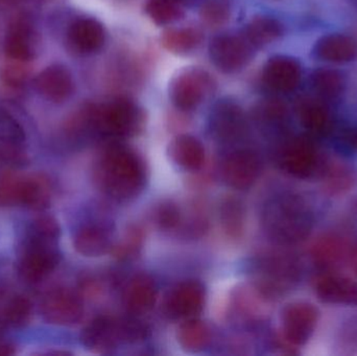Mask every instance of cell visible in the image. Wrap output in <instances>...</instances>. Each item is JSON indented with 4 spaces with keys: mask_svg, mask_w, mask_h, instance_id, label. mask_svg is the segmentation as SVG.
<instances>
[{
    "mask_svg": "<svg viewBox=\"0 0 357 356\" xmlns=\"http://www.w3.org/2000/svg\"><path fill=\"white\" fill-rule=\"evenodd\" d=\"M94 181L98 189L119 202L137 198L146 182V165L129 146L113 142L104 148L96 165Z\"/></svg>",
    "mask_w": 357,
    "mask_h": 356,
    "instance_id": "cell-1",
    "label": "cell"
},
{
    "mask_svg": "<svg viewBox=\"0 0 357 356\" xmlns=\"http://www.w3.org/2000/svg\"><path fill=\"white\" fill-rule=\"evenodd\" d=\"M82 117L88 133L121 139L134 137L146 127L144 109L128 98H115L104 104H86Z\"/></svg>",
    "mask_w": 357,
    "mask_h": 356,
    "instance_id": "cell-2",
    "label": "cell"
},
{
    "mask_svg": "<svg viewBox=\"0 0 357 356\" xmlns=\"http://www.w3.org/2000/svg\"><path fill=\"white\" fill-rule=\"evenodd\" d=\"M262 224L270 238L287 245L305 240L312 229V219L301 199L283 194L264 206Z\"/></svg>",
    "mask_w": 357,
    "mask_h": 356,
    "instance_id": "cell-3",
    "label": "cell"
},
{
    "mask_svg": "<svg viewBox=\"0 0 357 356\" xmlns=\"http://www.w3.org/2000/svg\"><path fill=\"white\" fill-rule=\"evenodd\" d=\"M146 325L135 318L105 316L90 322L82 332L84 346L92 353H112L121 345L142 342L146 338Z\"/></svg>",
    "mask_w": 357,
    "mask_h": 356,
    "instance_id": "cell-4",
    "label": "cell"
},
{
    "mask_svg": "<svg viewBox=\"0 0 357 356\" xmlns=\"http://www.w3.org/2000/svg\"><path fill=\"white\" fill-rule=\"evenodd\" d=\"M299 278L297 261L287 254H268L254 265V280L258 293L277 298L293 288Z\"/></svg>",
    "mask_w": 357,
    "mask_h": 356,
    "instance_id": "cell-5",
    "label": "cell"
},
{
    "mask_svg": "<svg viewBox=\"0 0 357 356\" xmlns=\"http://www.w3.org/2000/svg\"><path fill=\"white\" fill-rule=\"evenodd\" d=\"M211 75L199 67H186L178 71L169 84V98L181 111L195 110L215 91Z\"/></svg>",
    "mask_w": 357,
    "mask_h": 356,
    "instance_id": "cell-6",
    "label": "cell"
},
{
    "mask_svg": "<svg viewBox=\"0 0 357 356\" xmlns=\"http://www.w3.org/2000/svg\"><path fill=\"white\" fill-rule=\"evenodd\" d=\"M255 50L243 33H222L210 42L209 56L218 70L230 75L247 67Z\"/></svg>",
    "mask_w": 357,
    "mask_h": 356,
    "instance_id": "cell-7",
    "label": "cell"
},
{
    "mask_svg": "<svg viewBox=\"0 0 357 356\" xmlns=\"http://www.w3.org/2000/svg\"><path fill=\"white\" fill-rule=\"evenodd\" d=\"M60 258L56 244L26 240L19 259V276L25 282L38 284L56 269Z\"/></svg>",
    "mask_w": 357,
    "mask_h": 356,
    "instance_id": "cell-8",
    "label": "cell"
},
{
    "mask_svg": "<svg viewBox=\"0 0 357 356\" xmlns=\"http://www.w3.org/2000/svg\"><path fill=\"white\" fill-rule=\"evenodd\" d=\"M40 309L46 322L59 326L75 325L84 315V305L79 295L65 288L50 291L42 299Z\"/></svg>",
    "mask_w": 357,
    "mask_h": 356,
    "instance_id": "cell-9",
    "label": "cell"
},
{
    "mask_svg": "<svg viewBox=\"0 0 357 356\" xmlns=\"http://www.w3.org/2000/svg\"><path fill=\"white\" fill-rule=\"evenodd\" d=\"M209 127L214 139L222 144H234L243 139L247 132L245 113L232 100H220L212 109Z\"/></svg>",
    "mask_w": 357,
    "mask_h": 356,
    "instance_id": "cell-10",
    "label": "cell"
},
{
    "mask_svg": "<svg viewBox=\"0 0 357 356\" xmlns=\"http://www.w3.org/2000/svg\"><path fill=\"white\" fill-rule=\"evenodd\" d=\"M261 173L259 157L250 150H236L227 155L220 165V175L229 187L249 189Z\"/></svg>",
    "mask_w": 357,
    "mask_h": 356,
    "instance_id": "cell-11",
    "label": "cell"
},
{
    "mask_svg": "<svg viewBox=\"0 0 357 356\" xmlns=\"http://www.w3.org/2000/svg\"><path fill=\"white\" fill-rule=\"evenodd\" d=\"M280 163L289 175L298 179H308L320 169L321 159L310 138L296 137L283 148Z\"/></svg>",
    "mask_w": 357,
    "mask_h": 356,
    "instance_id": "cell-12",
    "label": "cell"
},
{
    "mask_svg": "<svg viewBox=\"0 0 357 356\" xmlns=\"http://www.w3.org/2000/svg\"><path fill=\"white\" fill-rule=\"evenodd\" d=\"M319 314L310 303L287 305L281 316L282 336L291 346H302L312 338L318 323Z\"/></svg>",
    "mask_w": 357,
    "mask_h": 356,
    "instance_id": "cell-13",
    "label": "cell"
},
{
    "mask_svg": "<svg viewBox=\"0 0 357 356\" xmlns=\"http://www.w3.org/2000/svg\"><path fill=\"white\" fill-rule=\"evenodd\" d=\"M205 286L197 280H185L174 286L165 299V309L172 319L197 318L205 304Z\"/></svg>",
    "mask_w": 357,
    "mask_h": 356,
    "instance_id": "cell-14",
    "label": "cell"
},
{
    "mask_svg": "<svg viewBox=\"0 0 357 356\" xmlns=\"http://www.w3.org/2000/svg\"><path fill=\"white\" fill-rule=\"evenodd\" d=\"M301 77V65L296 59L287 56H273L262 70V81L266 87L279 93H289L297 89Z\"/></svg>",
    "mask_w": 357,
    "mask_h": 356,
    "instance_id": "cell-15",
    "label": "cell"
},
{
    "mask_svg": "<svg viewBox=\"0 0 357 356\" xmlns=\"http://www.w3.org/2000/svg\"><path fill=\"white\" fill-rule=\"evenodd\" d=\"M104 25L93 18H79L73 21L67 31V43L79 54H92L100 52L106 43Z\"/></svg>",
    "mask_w": 357,
    "mask_h": 356,
    "instance_id": "cell-16",
    "label": "cell"
},
{
    "mask_svg": "<svg viewBox=\"0 0 357 356\" xmlns=\"http://www.w3.org/2000/svg\"><path fill=\"white\" fill-rule=\"evenodd\" d=\"M35 86L45 100L56 104L68 100L75 90L73 75L62 65H52L41 71L36 77Z\"/></svg>",
    "mask_w": 357,
    "mask_h": 356,
    "instance_id": "cell-17",
    "label": "cell"
},
{
    "mask_svg": "<svg viewBox=\"0 0 357 356\" xmlns=\"http://www.w3.org/2000/svg\"><path fill=\"white\" fill-rule=\"evenodd\" d=\"M25 158V135L18 121L0 110V162L21 164Z\"/></svg>",
    "mask_w": 357,
    "mask_h": 356,
    "instance_id": "cell-18",
    "label": "cell"
},
{
    "mask_svg": "<svg viewBox=\"0 0 357 356\" xmlns=\"http://www.w3.org/2000/svg\"><path fill=\"white\" fill-rule=\"evenodd\" d=\"M35 31L27 19H17L8 27L4 38V52L10 60L27 63L35 54Z\"/></svg>",
    "mask_w": 357,
    "mask_h": 356,
    "instance_id": "cell-19",
    "label": "cell"
},
{
    "mask_svg": "<svg viewBox=\"0 0 357 356\" xmlns=\"http://www.w3.org/2000/svg\"><path fill=\"white\" fill-rule=\"evenodd\" d=\"M157 286L153 277L148 274L134 276L123 294V302L129 313L144 315L156 304Z\"/></svg>",
    "mask_w": 357,
    "mask_h": 356,
    "instance_id": "cell-20",
    "label": "cell"
},
{
    "mask_svg": "<svg viewBox=\"0 0 357 356\" xmlns=\"http://www.w3.org/2000/svg\"><path fill=\"white\" fill-rule=\"evenodd\" d=\"M317 58L333 64H346L357 58V42L345 33H329L314 46Z\"/></svg>",
    "mask_w": 357,
    "mask_h": 356,
    "instance_id": "cell-21",
    "label": "cell"
},
{
    "mask_svg": "<svg viewBox=\"0 0 357 356\" xmlns=\"http://www.w3.org/2000/svg\"><path fill=\"white\" fill-rule=\"evenodd\" d=\"M316 294L329 304L357 305V282L342 276H322L317 280Z\"/></svg>",
    "mask_w": 357,
    "mask_h": 356,
    "instance_id": "cell-22",
    "label": "cell"
},
{
    "mask_svg": "<svg viewBox=\"0 0 357 356\" xmlns=\"http://www.w3.org/2000/svg\"><path fill=\"white\" fill-rule=\"evenodd\" d=\"M73 246L79 254L87 257L102 256L112 248L108 229L96 223L86 224L77 230Z\"/></svg>",
    "mask_w": 357,
    "mask_h": 356,
    "instance_id": "cell-23",
    "label": "cell"
},
{
    "mask_svg": "<svg viewBox=\"0 0 357 356\" xmlns=\"http://www.w3.org/2000/svg\"><path fill=\"white\" fill-rule=\"evenodd\" d=\"M172 161L186 171H197L205 163L203 144L190 135H178L169 146Z\"/></svg>",
    "mask_w": 357,
    "mask_h": 356,
    "instance_id": "cell-24",
    "label": "cell"
},
{
    "mask_svg": "<svg viewBox=\"0 0 357 356\" xmlns=\"http://www.w3.org/2000/svg\"><path fill=\"white\" fill-rule=\"evenodd\" d=\"M314 263L321 268H335L341 265L351 255L349 242L342 236L324 235L319 238L312 250Z\"/></svg>",
    "mask_w": 357,
    "mask_h": 356,
    "instance_id": "cell-25",
    "label": "cell"
},
{
    "mask_svg": "<svg viewBox=\"0 0 357 356\" xmlns=\"http://www.w3.org/2000/svg\"><path fill=\"white\" fill-rule=\"evenodd\" d=\"M52 189L44 176H21L19 184V205L42 210L50 205Z\"/></svg>",
    "mask_w": 357,
    "mask_h": 356,
    "instance_id": "cell-26",
    "label": "cell"
},
{
    "mask_svg": "<svg viewBox=\"0 0 357 356\" xmlns=\"http://www.w3.org/2000/svg\"><path fill=\"white\" fill-rule=\"evenodd\" d=\"M300 123L314 136H324L331 130V116L328 109L319 100L306 98L298 105Z\"/></svg>",
    "mask_w": 357,
    "mask_h": 356,
    "instance_id": "cell-27",
    "label": "cell"
},
{
    "mask_svg": "<svg viewBox=\"0 0 357 356\" xmlns=\"http://www.w3.org/2000/svg\"><path fill=\"white\" fill-rule=\"evenodd\" d=\"M283 31L280 21L270 16H258L248 23L241 33L255 49H259L277 41Z\"/></svg>",
    "mask_w": 357,
    "mask_h": 356,
    "instance_id": "cell-28",
    "label": "cell"
},
{
    "mask_svg": "<svg viewBox=\"0 0 357 356\" xmlns=\"http://www.w3.org/2000/svg\"><path fill=\"white\" fill-rule=\"evenodd\" d=\"M204 40L201 29L195 27H173L161 36V44L172 54H187L197 49Z\"/></svg>",
    "mask_w": 357,
    "mask_h": 356,
    "instance_id": "cell-29",
    "label": "cell"
},
{
    "mask_svg": "<svg viewBox=\"0 0 357 356\" xmlns=\"http://www.w3.org/2000/svg\"><path fill=\"white\" fill-rule=\"evenodd\" d=\"M31 315V301L21 295L0 299V325L8 328L23 327Z\"/></svg>",
    "mask_w": 357,
    "mask_h": 356,
    "instance_id": "cell-30",
    "label": "cell"
},
{
    "mask_svg": "<svg viewBox=\"0 0 357 356\" xmlns=\"http://www.w3.org/2000/svg\"><path fill=\"white\" fill-rule=\"evenodd\" d=\"M209 327L197 318L184 320L178 330V342L188 353H199L210 342Z\"/></svg>",
    "mask_w": 357,
    "mask_h": 356,
    "instance_id": "cell-31",
    "label": "cell"
},
{
    "mask_svg": "<svg viewBox=\"0 0 357 356\" xmlns=\"http://www.w3.org/2000/svg\"><path fill=\"white\" fill-rule=\"evenodd\" d=\"M312 89L324 100H335L343 94L346 81L343 73L333 68H319L312 72Z\"/></svg>",
    "mask_w": 357,
    "mask_h": 356,
    "instance_id": "cell-32",
    "label": "cell"
},
{
    "mask_svg": "<svg viewBox=\"0 0 357 356\" xmlns=\"http://www.w3.org/2000/svg\"><path fill=\"white\" fill-rule=\"evenodd\" d=\"M222 230L228 238L238 240L245 230V211L243 203L234 198L222 201L220 208Z\"/></svg>",
    "mask_w": 357,
    "mask_h": 356,
    "instance_id": "cell-33",
    "label": "cell"
},
{
    "mask_svg": "<svg viewBox=\"0 0 357 356\" xmlns=\"http://www.w3.org/2000/svg\"><path fill=\"white\" fill-rule=\"evenodd\" d=\"M184 6L176 0H148L146 13L157 25H169L184 16Z\"/></svg>",
    "mask_w": 357,
    "mask_h": 356,
    "instance_id": "cell-34",
    "label": "cell"
},
{
    "mask_svg": "<svg viewBox=\"0 0 357 356\" xmlns=\"http://www.w3.org/2000/svg\"><path fill=\"white\" fill-rule=\"evenodd\" d=\"M144 238V230L139 226H130L123 234L119 244L111 248L113 256L119 261L133 258L142 249Z\"/></svg>",
    "mask_w": 357,
    "mask_h": 356,
    "instance_id": "cell-35",
    "label": "cell"
},
{
    "mask_svg": "<svg viewBox=\"0 0 357 356\" xmlns=\"http://www.w3.org/2000/svg\"><path fill=\"white\" fill-rule=\"evenodd\" d=\"M60 238V226L50 217H40L33 221L27 232L26 240L56 244Z\"/></svg>",
    "mask_w": 357,
    "mask_h": 356,
    "instance_id": "cell-36",
    "label": "cell"
},
{
    "mask_svg": "<svg viewBox=\"0 0 357 356\" xmlns=\"http://www.w3.org/2000/svg\"><path fill=\"white\" fill-rule=\"evenodd\" d=\"M230 6L225 0H207L199 10L201 20L210 27L225 24L230 18Z\"/></svg>",
    "mask_w": 357,
    "mask_h": 356,
    "instance_id": "cell-37",
    "label": "cell"
},
{
    "mask_svg": "<svg viewBox=\"0 0 357 356\" xmlns=\"http://www.w3.org/2000/svg\"><path fill=\"white\" fill-rule=\"evenodd\" d=\"M154 222L163 231H174L182 225V213L173 201H163L155 210Z\"/></svg>",
    "mask_w": 357,
    "mask_h": 356,
    "instance_id": "cell-38",
    "label": "cell"
},
{
    "mask_svg": "<svg viewBox=\"0 0 357 356\" xmlns=\"http://www.w3.org/2000/svg\"><path fill=\"white\" fill-rule=\"evenodd\" d=\"M326 187L331 190L333 194H340V192L347 190L351 185V175L346 169L341 167H335L329 169L326 173Z\"/></svg>",
    "mask_w": 357,
    "mask_h": 356,
    "instance_id": "cell-39",
    "label": "cell"
},
{
    "mask_svg": "<svg viewBox=\"0 0 357 356\" xmlns=\"http://www.w3.org/2000/svg\"><path fill=\"white\" fill-rule=\"evenodd\" d=\"M343 140L346 146H349L351 150H356L357 153V127H351L345 131Z\"/></svg>",
    "mask_w": 357,
    "mask_h": 356,
    "instance_id": "cell-40",
    "label": "cell"
},
{
    "mask_svg": "<svg viewBox=\"0 0 357 356\" xmlns=\"http://www.w3.org/2000/svg\"><path fill=\"white\" fill-rule=\"evenodd\" d=\"M13 355V348L6 343L0 342V355Z\"/></svg>",
    "mask_w": 357,
    "mask_h": 356,
    "instance_id": "cell-41",
    "label": "cell"
},
{
    "mask_svg": "<svg viewBox=\"0 0 357 356\" xmlns=\"http://www.w3.org/2000/svg\"><path fill=\"white\" fill-rule=\"evenodd\" d=\"M22 0H0L2 3L8 4V6H15V4L19 3Z\"/></svg>",
    "mask_w": 357,
    "mask_h": 356,
    "instance_id": "cell-42",
    "label": "cell"
},
{
    "mask_svg": "<svg viewBox=\"0 0 357 356\" xmlns=\"http://www.w3.org/2000/svg\"><path fill=\"white\" fill-rule=\"evenodd\" d=\"M176 1L178 2L180 4H182L183 6H186L192 3L193 0H176Z\"/></svg>",
    "mask_w": 357,
    "mask_h": 356,
    "instance_id": "cell-43",
    "label": "cell"
},
{
    "mask_svg": "<svg viewBox=\"0 0 357 356\" xmlns=\"http://www.w3.org/2000/svg\"><path fill=\"white\" fill-rule=\"evenodd\" d=\"M354 269L357 275V252L354 254Z\"/></svg>",
    "mask_w": 357,
    "mask_h": 356,
    "instance_id": "cell-44",
    "label": "cell"
}]
</instances>
